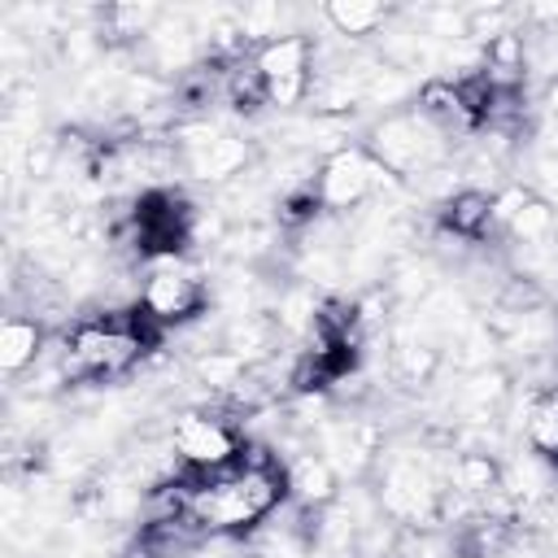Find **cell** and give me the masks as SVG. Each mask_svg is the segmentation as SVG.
Here are the masks:
<instances>
[{
  "label": "cell",
  "instance_id": "6da1fadb",
  "mask_svg": "<svg viewBox=\"0 0 558 558\" xmlns=\"http://www.w3.org/2000/svg\"><path fill=\"white\" fill-rule=\"evenodd\" d=\"M179 497L183 510L209 536H244L288 501V475L279 453H270L257 440H244L240 458L222 471H179Z\"/></svg>",
  "mask_w": 558,
  "mask_h": 558
},
{
  "label": "cell",
  "instance_id": "7a4b0ae2",
  "mask_svg": "<svg viewBox=\"0 0 558 558\" xmlns=\"http://www.w3.org/2000/svg\"><path fill=\"white\" fill-rule=\"evenodd\" d=\"M157 340H161V327L148 323V314L140 305L105 310V314L78 318L61 336L57 357H61V371L70 384H100V379H118V375L135 371Z\"/></svg>",
  "mask_w": 558,
  "mask_h": 558
},
{
  "label": "cell",
  "instance_id": "3957f363",
  "mask_svg": "<svg viewBox=\"0 0 558 558\" xmlns=\"http://www.w3.org/2000/svg\"><path fill=\"white\" fill-rule=\"evenodd\" d=\"M445 144H449V135L436 122H427L418 109H401V113H388L379 126H371L366 153L388 174L414 179V174L436 170V161L445 157Z\"/></svg>",
  "mask_w": 558,
  "mask_h": 558
},
{
  "label": "cell",
  "instance_id": "277c9868",
  "mask_svg": "<svg viewBox=\"0 0 558 558\" xmlns=\"http://www.w3.org/2000/svg\"><path fill=\"white\" fill-rule=\"evenodd\" d=\"M240 449H244V432L235 418H227V410H183L170 423V453L179 471L192 475L222 471L240 458Z\"/></svg>",
  "mask_w": 558,
  "mask_h": 558
},
{
  "label": "cell",
  "instance_id": "5b68a950",
  "mask_svg": "<svg viewBox=\"0 0 558 558\" xmlns=\"http://www.w3.org/2000/svg\"><path fill=\"white\" fill-rule=\"evenodd\" d=\"M131 244L148 257H174L196 240V205L179 187H153L140 192L131 218H126Z\"/></svg>",
  "mask_w": 558,
  "mask_h": 558
},
{
  "label": "cell",
  "instance_id": "8992f818",
  "mask_svg": "<svg viewBox=\"0 0 558 558\" xmlns=\"http://www.w3.org/2000/svg\"><path fill=\"white\" fill-rule=\"evenodd\" d=\"M205 301H209V288H205L201 270H192L179 257H166L144 275L135 305L148 314V323H157L166 331V327H179V323L196 318L205 310Z\"/></svg>",
  "mask_w": 558,
  "mask_h": 558
},
{
  "label": "cell",
  "instance_id": "52a82bcc",
  "mask_svg": "<svg viewBox=\"0 0 558 558\" xmlns=\"http://www.w3.org/2000/svg\"><path fill=\"white\" fill-rule=\"evenodd\" d=\"M388 183H392V174L366 148H336L314 174V192L327 214H349V209L366 205Z\"/></svg>",
  "mask_w": 558,
  "mask_h": 558
},
{
  "label": "cell",
  "instance_id": "ba28073f",
  "mask_svg": "<svg viewBox=\"0 0 558 558\" xmlns=\"http://www.w3.org/2000/svg\"><path fill=\"white\" fill-rule=\"evenodd\" d=\"M253 65L266 83V100L275 109H288V105H301L310 96V83H314V48L305 35L288 31L270 44H257L253 48Z\"/></svg>",
  "mask_w": 558,
  "mask_h": 558
},
{
  "label": "cell",
  "instance_id": "9c48e42d",
  "mask_svg": "<svg viewBox=\"0 0 558 558\" xmlns=\"http://www.w3.org/2000/svg\"><path fill=\"white\" fill-rule=\"evenodd\" d=\"M179 153H183V170L192 179L205 183H231L244 174L253 148L240 135H222V131H205V126H183L179 131Z\"/></svg>",
  "mask_w": 558,
  "mask_h": 558
},
{
  "label": "cell",
  "instance_id": "30bf717a",
  "mask_svg": "<svg viewBox=\"0 0 558 558\" xmlns=\"http://www.w3.org/2000/svg\"><path fill=\"white\" fill-rule=\"evenodd\" d=\"M318 453L331 462V471L344 480H357L375 471L379 462V427L366 418H323L318 423Z\"/></svg>",
  "mask_w": 558,
  "mask_h": 558
},
{
  "label": "cell",
  "instance_id": "8fae6325",
  "mask_svg": "<svg viewBox=\"0 0 558 558\" xmlns=\"http://www.w3.org/2000/svg\"><path fill=\"white\" fill-rule=\"evenodd\" d=\"M440 231L453 235V240H466V244H480L497 231L493 222V196L480 192V187H458L440 201Z\"/></svg>",
  "mask_w": 558,
  "mask_h": 558
},
{
  "label": "cell",
  "instance_id": "7c38bea8",
  "mask_svg": "<svg viewBox=\"0 0 558 558\" xmlns=\"http://www.w3.org/2000/svg\"><path fill=\"white\" fill-rule=\"evenodd\" d=\"M283 475H288V501L296 506H310V510H323L340 497V475L331 471V462L323 453H296L283 462Z\"/></svg>",
  "mask_w": 558,
  "mask_h": 558
},
{
  "label": "cell",
  "instance_id": "4fadbf2b",
  "mask_svg": "<svg viewBox=\"0 0 558 558\" xmlns=\"http://www.w3.org/2000/svg\"><path fill=\"white\" fill-rule=\"evenodd\" d=\"M523 440H527V449L549 471H558V384L541 388L527 401V410H523Z\"/></svg>",
  "mask_w": 558,
  "mask_h": 558
},
{
  "label": "cell",
  "instance_id": "5bb4252c",
  "mask_svg": "<svg viewBox=\"0 0 558 558\" xmlns=\"http://www.w3.org/2000/svg\"><path fill=\"white\" fill-rule=\"evenodd\" d=\"M39 353H44V327H39V318L9 314V318L0 323V366H4L9 375H17V371L35 366Z\"/></svg>",
  "mask_w": 558,
  "mask_h": 558
},
{
  "label": "cell",
  "instance_id": "9a60e30c",
  "mask_svg": "<svg viewBox=\"0 0 558 558\" xmlns=\"http://www.w3.org/2000/svg\"><path fill=\"white\" fill-rule=\"evenodd\" d=\"M323 17L331 22L336 35H344V39H362V35H371V31H379V26L388 22V9H384V4L349 0V4H327Z\"/></svg>",
  "mask_w": 558,
  "mask_h": 558
},
{
  "label": "cell",
  "instance_id": "2e32d148",
  "mask_svg": "<svg viewBox=\"0 0 558 558\" xmlns=\"http://www.w3.org/2000/svg\"><path fill=\"white\" fill-rule=\"evenodd\" d=\"M122 558H161V554H157V549H153V545H148L144 536H135V541H131V545L122 549Z\"/></svg>",
  "mask_w": 558,
  "mask_h": 558
},
{
  "label": "cell",
  "instance_id": "e0dca14e",
  "mask_svg": "<svg viewBox=\"0 0 558 558\" xmlns=\"http://www.w3.org/2000/svg\"><path fill=\"white\" fill-rule=\"evenodd\" d=\"M545 113H549V118H558V78L545 87Z\"/></svg>",
  "mask_w": 558,
  "mask_h": 558
},
{
  "label": "cell",
  "instance_id": "ac0fdd59",
  "mask_svg": "<svg viewBox=\"0 0 558 558\" xmlns=\"http://www.w3.org/2000/svg\"><path fill=\"white\" fill-rule=\"evenodd\" d=\"M74 558H92V554H74Z\"/></svg>",
  "mask_w": 558,
  "mask_h": 558
}]
</instances>
